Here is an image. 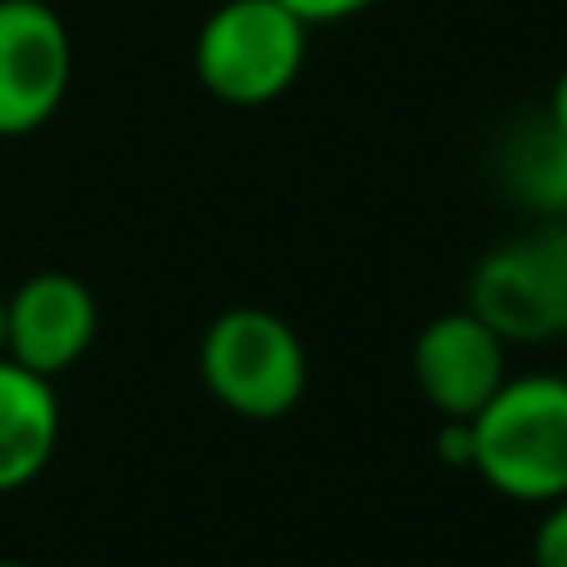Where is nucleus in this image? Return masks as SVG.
I'll return each instance as SVG.
<instances>
[{"label":"nucleus","mask_w":567,"mask_h":567,"mask_svg":"<svg viewBox=\"0 0 567 567\" xmlns=\"http://www.w3.org/2000/svg\"><path fill=\"white\" fill-rule=\"evenodd\" d=\"M467 467L513 503L567 497V377H513L467 417Z\"/></svg>","instance_id":"nucleus-1"},{"label":"nucleus","mask_w":567,"mask_h":567,"mask_svg":"<svg viewBox=\"0 0 567 567\" xmlns=\"http://www.w3.org/2000/svg\"><path fill=\"white\" fill-rule=\"evenodd\" d=\"M307 61V21L281 0H226L196 35V75L226 106H267L287 96Z\"/></svg>","instance_id":"nucleus-2"},{"label":"nucleus","mask_w":567,"mask_h":567,"mask_svg":"<svg viewBox=\"0 0 567 567\" xmlns=\"http://www.w3.org/2000/svg\"><path fill=\"white\" fill-rule=\"evenodd\" d=\"M202 382L226 412L251 422L287 417L307 392V352L277 311L231 307L202 337Z\"/></svg>","instance_id":"nucleus-3"},{"label":"nucleus","mask_w":567,"mask_h":567,"mask_svg":"<svg viewBox=\"0 0 567 567\" xmlns=\"http://www.w3.org/2000/svg\"><path fill=\"white\" fill-rule=\"evenodd\" d=\"M467 311H477L503 342H557L567 337V226H543L497 241L472 267Z\"/></svg>","instance_id":"nucleus-4"},{"label":"nucleus","mask_w":567,"mask_h":567,"mask_svg":"<svg viewBox=\"0 0 567 567\" xmlns=\"http://www.w3.org/2000/svg\"><path fill=\"white\" fill-rule=\"evenodd\" d=\"M71 86V35L45 0H0V136H31Z\"/></svg>","instance_id":"nucleus-5"},{"label":"nucleus","mask_w":567,"mask_h":567,"mask_svg":"<svg viewBox=\"0 0 567 567\" xmlns=\"http://www.w3.org/2000/svg\"><path fill=\"white\" fill-rule=\"evenodd\" d=\"M96 342V297L71 271H35L6 297V357L35 377H61Z\"/></svg>","instance_id":"nucleus-6"},{"label":"nucleus","mask_w":567,"mask_h":567,"mask_svg":"<svg viewBox=\"0 0 567 567\" xmlns=\"http://www.w3.org/2000/svg\"><path fill=\"white\" fill-rule=\"evenodd\" d=\"M503 337L477 317V311H442L422 327L412 347V377L422 396L447 422H467L472 412L507 382V352Z\"/></svg>","instance_id":"nucleus-7"},{"label":"nucleus","mask_w":567,"mask_h":567,"mask_svg":"<svg viewBox=\"0 0 567 567\" xmlns=\"http://www.w3.org/2000/svg\"><path fill=\"white\" fill-rule=\"evenodd\" d=\"M61 437L51 377L25 372L21 362L0 357V493H16L51 462Z\"/></svg>","instance_id":"nucleus-8"},{"label":"nucleus","mask_w":567,"mask_h":567,"mask_svg":"<svg viewBox=\"0 0 567 567\" xmlns=\"http://www.w3.org/2000/svg\"><path fill=\"white\" fill-rule=\"evenodd\" d=\"M503 176L517 202H527L537 216H557L567 202V136L547 121H527L503 151Z\"/></svg>","instance_id":"nucleus-9"},{"label":"nucleus","mask_w":567,"mask_h":567,"mask_svg":"<svg viewBox=\"0 0 567 567\" xmlns=\"http://www.w3.org/2000/svg\"><path fill=\"white\" fill-rule=\"evenodd\" d=\"M533 567H567V497L547 503V517L533 533Z\"/></svg>","instance_id":"nucleus-10"},{"label":"nucleus","mask_w":567,"mask_h":567,"mask_svg":"<svg viewBox=\"0 0 567 567\" xmlns=\"http://www.w3.org/2000/svg\"><path fill=\"white\" fill-rule=\"evenodd\" d=\"M291 16H301L307 25H321V21H347V16H362L367 6L377 0H281Z\"/></svg>","instance_id":"nucleus-11"},{"label":"nucleus","mask_w":567,"mask_h":567,"mask_svg":"<svg viewBox=\"0 0 567 567\" xmlns=\"http://www.w3.org/2000/svg\"><path fill=\"white\" fill-rule=\"evenodd\" d=\"M547 121H553L557 131L567 136V71L557 75V86H553V101H547Z\"/></svg>","instance_id":"nucleus-12"},{"label":"nucleus","mask_w":567,"mask_h":567,"mask_svg":"<svg viewBox=\"0 0 567 567\" xmlns=\"http://www.w3.org/2000/svg\"><path fill=\"white\" fill-rule=\"evenodd\" d=\"M0 357H6V297H0Z\"/></svg>","instance_id":"nucleus-13"},{"label":"nucleus","mask_w":567,"mask_h":567,"mask_svg":"<svg viewBox=\"0 0 567 567\" xmlns=\"http://www.w3.org/2000/svg\"><path fill=\"white\" fill-rule=\"evenodd\" d=\"M0 567H31V563H16V557H0Z\"/></svg>","instance_id":"nucleus-14"},{"label":"nucleus","mask_w":567,"mask_h":567,"mask_svg":"<svg viewBox=\"0 0 567 567\" xmlns=\"http://www.w3.org/2000/svg\"><path fill=\"white\" fill-rule=\"evenodd\" d=\"M553 221H563V226H567V202H563V212H557V216H553Z\"/></svg>","instance_id":"nucleus-15"}]
</instances>
